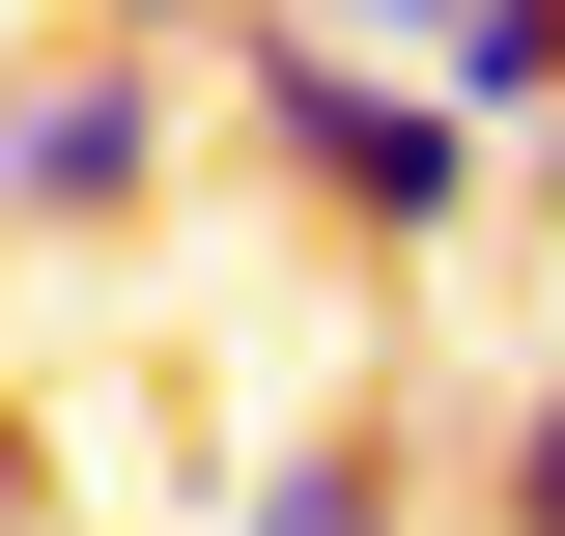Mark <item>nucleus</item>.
Instances as JSON below:
<instances>
[{"mask_svg":"<svg viewBox=\"0 0 565 536\" xmlns=\"http://www.w3.org/2000/svg\"><path fill=\"white\" fill-rule=\"evenodd\" d=\"M226 536H424V480L340 424V452H255V508H226Z\"/></svg>","mask_w":565,"mask_h":536,"instance_id":"nucleus-3","label":"nucleus"},{"mask_svg":"<svg viewBox=\"0 0 565 536\" xmlns=\"http://www.w3.org/2000/svg\"><path fill=\"white\" fill-rule=\"evenodd\" d=\"M226 85H255V141H282V170H311V199L367 226V255H452V226H481V141L424 114V85H367V57H311L282 0L226 29Z\"/></svg>","mask_w":565,"mask_h":536,"instance_id":"nucleus-1","label":"nucleus"},{"mask_svg":"<svg viewBox=\"0 0 565 536\" xmlns=\"http://www.w3.org/2000/svg\"><path fill=\"white\" fill-rule=\"evenodd\" d=\"M0 536H57V452H0Z\"/></svg>","mask_w":565,"mask_h":536,"instance_id":"nucleus-7","label":"nucleus"},{"mask_svg":"<svg viewBox=\"0 0 565 536\" xmlns=\"http://www.w3.org/2000/svg\"><path fill=\"white\" fill-rule=\"evenodd\" d=\"M537 199H565V141H537Z\"/></svg>","mask_w":565,"mask_h":536,"instance_id":"nucleus-8","label":"nucleus"},{"mask_svg":"<svg viewBox=\"0 0 565 536\" xmlns=\"http://www.w3.org/2000/svg\"><path fill=\"white\" fill-rule=\"evenodd\" d=\"M282 29H311V57H367V85H424L452 29H481V0H282Z\"/></svg>","mask_w":565,"mask_h":536,"instance_id":"nucleus-4","label":"nucleus"},{"mask_svg":"<svg viewBox=\"0 0 565 536\" xmlns=\"http://www.w3.org/2000/svg\"><path fill=\"white\" fill-rule=\"evenodd\" d=\"M509 536H565V396H509V480H481Z\"/></svg>","mask_w":565,"mask_h":536,"instance_id":"nucleus-5","label":"nucleus"},{"mask_svg":"<svg viewBox=\"0 0 565 536\" xmlns=\"http://www.w3.org/2000/svg\"><path fill=\"white\" fill-rule=\"evenodd\" d=\"M141 199H170V57L0 85V226H141Z\"/></svg>","mask_w":565,"mask_h":536,"instance_id":"nucleus-2","label":"nucleus"},{"mask_svg":"<svg viewBox=\"0 0 565 536\" xmlns=\"http://www.w3.org/2000/svg\"><path fill=\"white\" fill-rule=\"evenodd\" d=\"M141 29H255V0H114V57H141Z\"/></svg>","mask_w":565,"mask_h":536,"instance_id":"nucleus-6","label":"nucleus"}]
</instances>
